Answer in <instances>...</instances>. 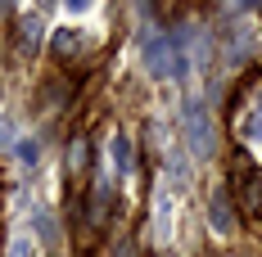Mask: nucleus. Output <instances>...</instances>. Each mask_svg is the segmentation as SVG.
I'll use <instances>...</instances> for the list:
<instances>
[{
	"mask_svg": "<svg viewBox=\"0 0 262 257\" xmlns=\"http://www.w3.org/2000/svg\"><path fill=\"white\" fill-rule=\"evenodd\" d=\"M23 36H27V50H36V41H41V18H36V14L23 18Z\"/></svg>",
	"mask_w": 262,
	"mask_h": 257,
	"instance_id": "8",
	"label": "nucleus"
},
{
	"mask_svg": "<svg viewBox=\"0 0 262 257\" xmlns=\"http://www.w3.org/2000/svg\"><path fill=\"white\" fill-rule=\"evenodd\" d=\"M54 54H63V59H73V54H81V45H86V36L81 32H54Z\"/></svg>",
	"mask_w": 262,
	"mask_h": 257,
	"instance_id": "5",
	"label": "nucleus"
},
{
	"mask_svg": "<svg viewBox=\"0 0 262 257\" xmlns=\"http://www.w3.org/2000/svg\"><path fill=\"white\" fill-rule=\"evenodd\" d=\"M59 5H63L73 18H81V14H91V9H95V0H59Z\"/></svg>",
	"mask_w": 262,
	"mask_h": 257,
	"instance_id": "10",
	"label": "nucleus"
},
{
	"mask_svg": "<svg viewBox=\"0 0 262 257\" xmlns=\"http://www.w3.org/2000/svg\"><path fill=\"white\" fill-rule=\"evenodd\" d=\"M185 145H190V158H199V162L217 154V127H212V113L204 100L185 104Z\"/></svg>",
	"mask_w": 262,
	"mask_h": 257,
	"instance_id": "1",
	"label": "nucleus"
},
{
	"mask_svg": "<svg viewBox=\"0 0 262 257\" xmlns=\"http://www.w3.org/2000/svg\"><path fill=\"white\" fill-rule=\"evenodd\" d=\"M208 217H212V230H217V235H231V230H235V212H231V199H226L222 190L208 199Z\"/></svg>",
	"mask_w": 262,
	"mask_h": 257,
	"instance_id": "2",
	"label": "nucleus"
},
{
	"mask_svg": "<svg viewBox=\"0 0 262 257\" xmlns=\"http://www.w3.org/2000/svg\"><path fill=\"white\" fill-rule=\"evenodd\" d=\"M172 235V199H167V190H158L154 194V239H167Z\"/></svg>",
	"mask_w": 262,
	"mask_h": 257,
	"instance_id": "3",
	"label": "nucleus"
},
{
	"mask_svg": "<svg viewBox=\"0 0 262 257\" xmlns=\"http://www.w3.org/2000/svg\"><path fill=\"white\" fill-rule=\"evenodd\" d=\"M86 162V140H73V149H68V167H81Z\"/></svg>",
	"mask_w": 262,
	"mask_h": 257,
	"instance_id": "12",
	"label": "nucleus"
},
{
	"mask_svg": "<svg viewBox=\"0 0 262 257\" xmlns=\"http://www.w3.org/2000/svg\"><path fill=\"white\" fill-rule=\"evenodd\" d=\"M9 257H36V244L32 239H14L9 244Z\"/></svg>",
	"mask_w": 262,
	"mask_h": 257,
	"instance_id": "11",
	"label": "nucleus"
},
{
	"mask_svg": "<svg viewBox=\"0 0 262 257\" xmlns=\"http://www.w3.org/2000/svg\"><path fill=\"white\" fill-rule=\"evenodd\" d=\"M36 230H41V239H46V244H54V239H59V226H54L50 212H36Z\"/></svg>",
	"mask_w": 262,
	"mask_h": 257,
	"instance_id": "7",
	"label": "nucleus"
},
{
	"mask_svg": "<svg viewBox=\"0 0 262 257\" xmlns=\"http://www.w3.org/2000/svg\"><path fill=\"white\" fill-rule=\"evenodd\" d=\"M253 5H258V0H239V9H253Z\"/></svg>",
	"mask_w": 262,
	"mask_h": 257,
	"instance_id": "13",
	"label": "nucleus"
},
{
	"mask_svg": "<svg viewBox=\"0 0 262 257\" xmlns=\"http://www.w3.org/2000/svg\"><path fill=\"white\" fill-rule=\"evenodd\" d=\"M14 140H18V127L9 118H0V149H14Z\"/></svg>",
	"mask_w": 262,
	"mask_h": 257,
	"instance_id": "9",
	"label": "nucleus"
},
{
	"mask_svg": "<svg viewBox=\"0 0 262 257\" xmlns=\"http://www.w3.org/2000/svg\"><path fill=\"white\" fill-rule=\"evenodd\" d=\"M9 154L18 158V162H23V167H36V162H41V145H36V140H23V135H18V140H14V149H9Z\"/></svg>",
	"mask_w": 262,
	"mask_h": 257,
	"instance_id": "6",
	"label": "nucleus"
},
{
	"mask_svg": "<svg viewBox=\"0 0 262 257\" xmlns=\"http://www.w3.org/2000/svg\"><path fill=\"white\" fill-rule=\"evenodd\" d=\"M108 149H113V167H118V172L127 176L131 167H136V145H131V135H122V131H118Z\"/></svg>",
	"mask_w": 262,
	"mask_h": 257,
	"instance_id": "4",
	"label": "nucleus"
}]
</instances>
